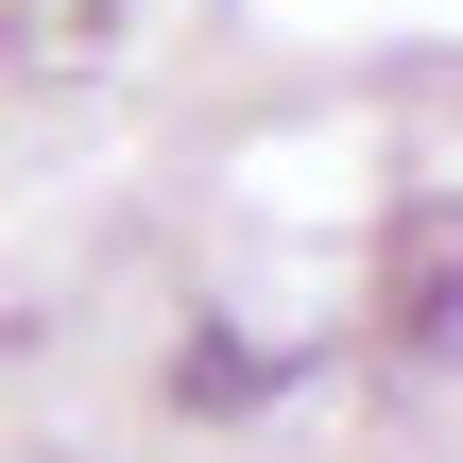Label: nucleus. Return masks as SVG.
<instances>
[{
	"label": "nucleus",
	"instance_id": "1",
	"mask_svg": "<svg viewBox=\"0 0 463 463\" xmlns=\"http://www.w3.org/2000/svg\"><path fill=\"white\" fill-rule=\"evenodd\" d=\"M395 344L412 361H463V206H412L395 223Z\"/></svg>",
	"mask_w": 463,
	"mask_h": 463
},
{
	"label": "nucleus",
	"instance_id": "2",
	"mask_svg": "<svg viewBox=\"0 0 463 463\" xmlns=\"http://www.w3.org/2000/svg\"><path fill=\"white\" fill-rule=\"evenodd\" d=\"M120 52V0H17V69H103Z\"/></svg>",
	"mask_w": 463,
	"mask_h": 463
},
{
	"label": "nucleus",
	"instance_id": "3",
	"mask_svg": "<svg viewBox=\"0 0 463 463\" xmlns=\"http://www.w3.org/2000/svg\"><path fill=\"white\" fill-rule=\"evenodd\" d=\"M172 395H189V412H241V395H258V361H241V344H189V361H172Z\"/></svg>",
	"mask_w": 463,
	"mask_h": 463
}]
</instances>
